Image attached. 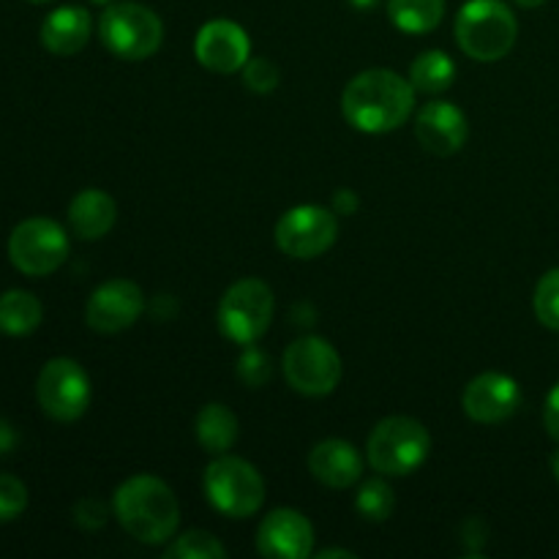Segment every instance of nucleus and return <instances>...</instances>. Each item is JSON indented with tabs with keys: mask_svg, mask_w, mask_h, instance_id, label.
<instances>
[{
	"mask_svg": "<svg viewBox=\"0 0 559 559\" xmlns=\"http://www.w3.org/2000/svg\"><path fill=\"white\" fill-rule=\"evenodd\" d=\"M415 107V87L391 69L355 74L342 93V115L364 134H388L402 129Z\"/></svg>",
	"mask_w": 559,
	"mask_h": 559,
	"instance_id": "nucleus-1",
	"label": "nucleus"
},
{
	"mask_svg": "<svg viewBox=\"0 0 559 559\" xmlns=\"http://www.w3.org/2000/svg\"><path fill=\"white\" fill-rule=\"evenodd\" d=\"M112 511L120 527L145 546L169 544L178 533V497L156 475H134L123 480L112 497Z\"/></svg>",
	"mask_w": 559,
	"mask_h": 559,
	"instance_id": "nucleus-2",
	"label": "nucleus"
},
{
	"mask_svg": "<svg viewBox=\"0 0 559 559\" xmlns=\"http://www.w3.org/2000/svg\"><path fill=\"white\" fill-rule=\"evenodd\" d=\"M516 14L502 0H467L456 16L459 47L478 63L506 58L516 44Z\"/></svg>",
	"mask_w": 559,
	"mask_h": 559,
	"instance_id": "nucleus-3",
	"label": "nucleus"
},
{
	"mask_svg": "<svg viewBox=\"0 0 559 559\" xmlns=\"http://www.w3.org/2000/svg\"><path fill=\"white\" fill-rule=\"evenodd\" d=\"M431 453V435L420 420L409 415H391L371 429L366 456L374 473L404 478L415 473Z\"/></svg>",
	"mask_w": 559,
	"mask_h": 559,
	"instance_id": "nucleus-4",
	"label": "nucleus"
},
{
	"mask_svg": "<svg viewBox=\"0 0 559 559\" xmlns=\"http://www.w3.org/2000/svg\"><path fill=\"white\" fill-rule=\"evenodd\" d=\"M202 486H205L207 502L229 519L254 516L265 502V480L260 469L229 453H222L207 464Z\"/></svg>",
	"mask_w": 559,
	"mask_h": 559,
	"instance_id": "nucleus-5",
	"label": "nucleus"
},
{
	"mask_svg": "<svg viewBox=\"0 0 559 559\" xmlns=\"http://www.w3.org/2000/svg\"><path fill=\"white\" fill-rule=\"evenodd\" d=\"M102 44L120 60H147L164 41V25L153 9L142 3H112L98 20Z\"/></svg>",
	"mask_w": 559,
	"mask_h": 559,
	"instance_id": "nucleus-6",
	"label": "nucleus"
},
{
	"mask_svg": "<svg viewBox=\"0 0 559 559\" xmlns=\"http://www.w3.org/2000/svg\"><path fill=\"white\" fill-rule=\"evenodd\" d=\"M273 311H276L273 289L260 278H240L218 300L216 325L224 338L246 347L265 336Z\"/></svg>",
	"mask_w": 559,
	"mask_h": 559,
	"instance_id": "nucleus-7",
	"label": "nucleus"
},
{
	"mask_svg": "<svg viewBox=\"0 0 559 559\" xmlns=\"http://www.w3.org/2000/svg\"><path fill=\"white\" fill-rule=\"evenodd\" d=\"M66 257H69V235L52 218L33 216L11 229L9 260L25 276H49L63 265Z\"/></svg>",
	"mask_w": 559,
	"mask_h": 559,
	"instance_id": "nucleus-8",
	"label": "nucleus"
},
{
	"mask_svg": "<svg viewBox=\"0 0 559 559\" xmlns=\"http://www.w3.org/2000/svg\"><path fill=\"white\" fill-rule=\"evenodd\" d=\"M284 377H287L289 388L304 396H328L336 391L342 382L344 366L342 355L336 353L331 342L320 336H304L295 338L287 349H284L282 360Z\"/></svg>",
	"mask_w": 559,
	"mask_h": 559,
	"instance_id": "nucleus-9",
	"label": "nucleus"
},
{
	"mask_svg": "<svg viewBox=\"0 0 559 559\" xmlns=\"http://www.w3.org/2000/svg\"><path fill=\"white\" fill-rule=\"evenodd\" d=\"M36 399L47 418L58 424L80 420L91 404V377L74 358H52L38 371Z\"/></svg>",
	"mask_w": 559,
	"mask_h": 559,
	"instance_id": "nucleus-10",
	"label": "nucleus"
},
{
	"mask_svg": "<svg viewBox=\"0 0 559 559\" xmlns=\"http://www.w3.org/2000/svg\"><path fill=\"white\" fill-rule=\"evenodd\" d=\"M276 246L293 260H317L338 238V222L333 211L322 205H295L276 222Z\"/></svg>",
	"mask_w": 559,
	"mask_h": 559,
	"instance_id": "nucleus-11",
	"label": "nucleus"
},
{
	"mask_svg": "<svg viewBox=\"0 0 559 559\" xmlns=\"http://www.w3.org/2000/svg\"><path fill=\"white\" fill-rule=\"evenodd\" d=\"M142 311H145V293L140 289V284L129 282V278H112L93 289L85 306V322L91 331L112 336V333L134 325Z\"/></svg>",
	"mask_w": 559,
	"mask_h": 559,
	"instance_id": "nucleus-12",
	"label": "nucleus"
},
{
	"mask_svg": "<svg viewBox=\"0 0 559 559\" xmlns=\"http://www.w3.org/2000/svg\"><path fill=\"white\" fill-rule=\"evenodd\" d=\"M194 58L213 74H235L251 58L249 33L233 20H211L194 38Z\"/></svg>",
	"mask_w": 559,
	"mask_h": 559,
	"instance_id": "nucleus-13",
	"label": "nucleus"
},
{
	"mask_svg": "<svg viewBox=\"0 0 559 559\" xmlns=\"http://www.w3.org/2000/svg\"><path fill=\"white\" fill-rule=\"evenodd\" d=\"M462 404L469 420L495 426L516 415V409L522 407V388L502 371H484L464 388Z\"/></svg>",
	"mask_w": 559,
	"mask_h": 559,
	"instance_id": "nucleus-14",
	"label": "nucleus"
},
{
	"mask_svg": "<svg viewBox=\"0 0 559 559\" xmlns=\"http://www.w3.org/2000/svg\"><path fill=\"white\" fill-rule=\"evenodd\" d=\"M257 551L267 559L311 557L314 555V527L295 508H278L260 522Z\"/></svg>",
	"mask_w": 559,
	"mask_h": 559,
	"instance_id": "nucleus-15",
	"label": "nucleus"
},
{
	"mask_svg": "<svg viewBox=\"0 0 559 559\" xmlns=\"http://www.w3.org/2000/svg\"><path fill=\"white\" fill-rule=\"evenodd\" d=\"M415 136L424 151L435 156H453L467 145V115L451 102H429L415 118Z\"/></svg>",
	"mask_w": 559,
	"mask_h": 559,
	"instance_id": "nucleus-16",
	"label": "nucleus"
},
{
	"mask_svg": "<svg viewBox=\"0 0 559 559\" xmlns=\"http://www.w3.org/2000/svg\"><path fill=\"white\" fill-rule=\"evenodd\" d=\"M309 469L328 489H349L364 475V456L347 440H322L311 448Z\"/></svg>",
	"mask_w": 559,
	"mask_h": 559,
	"instance_id": "nucleus-17",
	"label": "nucleus"
},
{
	"mask_svg": "<svg viewBox=\"0 0 559 559\" xmlns=\"http://www.w3.org/2000/svg\"><path fill=\"white\" fill-rule=\"evenodd\" d=\"M91 31V14L82 5H60L41 22V44L58 58H71L87 47Z\"/></svg>",
	"mask_w": 559,
	"mask_h": 559,
	"instance_id": "nucleus-18",
	"label": "nucleus"
},
{
	"mask_svg": "<svg viewBox=\"0 0 559 559\" xmlns=\"http://www.w3.org/2000/svg\"><path fill=\"white\" fill-rule=\"evenodd\" d=\"M118 205L102 189H82L69 205V227L76 238L98 240L115 227Z\"/></svg>",
	"mask_w": 559,
	"mask_h": 559,
	"instance_id": "nucleus-19",
	"label": "nucleus"
},
{
	"mask_svg": "<svg viewBox=\"0 0 559 559\" xmlns=\"http://www.w3.org/2000/svg\"><path fill=\"white\" fill-rule=\"evenodd\" d=\"M194 435L197 442H200L207 453H213V456L229 453L240 435L238 415L222 402L205 404L194 418Z\"/></svg>",
	"mask_w": 559,
	"mask_h": 559,
	"instance_id": "nucleus-20",
	"label": "nucleus"
},
{
	"mask_svg": "<svg viewBox=\"0 0 559 559\" xmlns=\"http://www.w3.org/2000/svg\"><path fill=\"white\" fill-rule=\"evenodd\" d=\"M44 320V306L27 289H9L0 295V333L5 336H27Z\"/></svg>",
	"mask_w": 559,
	"mask_h": 559,
	"instance_id": "nucleus-21",
	"label": "nucleus"
},
{
	"mask_svg": "<svg viewBox=\"0 0 559 559\" xmlns=\"http://www.w3.org/2000/svg\"><path fill=\"white\" fill-rule=\"evenodd\" d=\"M409 85L426 96H437V93L448 91L456 80V63L442 49H426L409 66Z\"/></svg>",
	"mask_w": 559,
	"mask_h": 559,
	"instance_id": "nucleus-22",
	"label": "nucleus"
},
{
	"mask_svg": "<svg viewBox=\"0 0 559 559\" xmlns=\"http://www.w3.org/2000/svg\"><path fill=\"white\" fill-rule=\"evenodd\" d=\"M388 16L409 36L431 33L445 16V0H388Z\"/></svg>",
	"mask_w": 559,
	"mask_h": 559,
	"instance_id": "nucleus-23",
	"label": "nucleus"
},
{
	"mask_svg": "<svg viewBox=\"0 0 559 559\" xmlns=\"http://www.w3.org/2000/svg\"><path fill=\"white\" fill-rule=\"evenodd\" d=\"M167 559H224L227 549H224L222 540L216 535L205 533V530H189L180 538H175L173 544L164 549Z\"/></svg>",
	"mask_w": 559,
	"mask_h": 559,
	"instance_id": "nucleus-24",
	"label": "nucleus"
},
{
	"mask_svg": "<svg viewBox=\"0 0 559 559\" xmlns=\"http://www.w3.org/2000/svg\"><path fill=\"white\" fill-rule=\"evenodd\" d=\"M393 506H396V497L382 478L366 480L358 491V500H355V508L366 522H385V519H391Z\"/></svg>",
	"mask_w": 559,
	"mask_h": 559,
	"instance_id": "nucleus-25",
	"label": "nucleus"
},
{
	"mask_svg": "<svg viewBox=\"0 0 559 559\" xmlns=\"http://www.w3.org/2000/svg\"><path fill=\"white\" fill-rule=\"evenodd\" d=\"M533 306L540 325H546L549 331H559V267L540 278L538 287H535Z\"/></svg>",
	"mask_w": 559,
	"mask_h": 559,
	"instance_id": "nucleus-26",
	"label": "nucleus"
},
{
	"mask_svg": "<svg viewBox=\"0 0 559 559\" xmlns=\"http://www.w3.org/2000/svg\"><path fill=\"white\" fill-rule=\"evenodd\" d=\"M235 374L243 385L249 388H262L271 382L273 377V364L267 358V353L257 349L254 344H246L243 355L238 358V366H235Z\"/></svg>",
	"mask_w": 559,
	"mask_h": 559,
	"instance_id": "nucleus-27",
	"label": "nucleus"
},
{
	"mask_svg": "<svg viewBox=\"0 0 559 559\" xmlns=\"http://www.w3.org/2000/svg\"><path fill=\"white\" fill-rule=\"evenodd\" d=\"M27 489L14 475L0 473V522H14L25 513Z\"/></svg>",
	"mask_w": 559,
	"mask_h": 559,
	"instance_id": "nucleus-28",
	"label": "nucleus"
},
{
	"mask_svg": "<svg viewBox=\"0 0 559 559\" xmlns=\"http://www.w3.org/2000/svg\"><path fill=\"white\" fill-rule=\"evenodd\" d=\"M243 82L249 91L271 93L282 82V71L271 58H249V63L243 66Z\"/></svg>",
	"mask_w": 559,
	"mask_h": 559,
	"instance_id": "nucleus-29",
	"label": "nucleus"
},
{
	"mask_svg": "<svg viewBox=\"0 0 559 559\" xmlns=\"http://www.w3.org/2000/svg\"><path fill=\"white\" fill-rule=\"evenodd\" d=\"M74 516L85 530H98L104 522H107V508H104L98 500H93V497H85V500L76 502Z\"/></svg>",
	"mask_w": 559,
	"mask_h": 559,
	"instance_id": "nucleus-30",
	"label": "nucleus"
},
{
	"mask_svg": "<svg viewBox=\"0 0 559 559\" xmlns=\"http://www.w3.org/2000/svg\"><path fill=\"white\" fill-rule=\"evenodd\" d=\"M544 426L549 431L551 440L559 442V382L549 391L546 396V407H544Z\"/></svg>",
	"mask_w": 559,
	"mask_h": 559,
	"instance_id": "nucleus-31",
	"label": "nucleus"
},
{
	"mask_svg": "<svg viewBox=\"0 0 559 559\" xmlns=\"http://www.w3.org/2000/svg\"><path fill=\"white\" fill-rule=\"evenodd\" d=\"M333 211L355 213L358 211V197H355L349 189H342L336 197H333Z\"/></svg>",
	"mask_w": 559,
	"mask_h": 559,
	"instance_id": "nucleus-32",
	"label": "nucleus"
},
{
	"mask_svg": "<svg viewBox=\"0 0 559 559\" xmlns=\"http://www.w3.org/2000/svg\"><path fill=\"white\" fill-rule=\"evenodd\" d=\"M14 445H16L14 426L5 424V420H0V456H3V453L14 451Z\"/></svg>",
	"mask_w": 559,
	"mask_h": 559,
	"instance_id": "nucleus-33",
	"label": "nucleus"
},
{
	"mask_svg": "<svg viewBox=\"0 0 559 559\" xmlns=\"http://www.w3.org/2000/svg\"><path fill=\"white\" fill-rule=\"evenodd\" d=\"M317 559H333V557H342V559H355L358 555H355V551H349V549H322V551H317L314 555Z\"/></svg>",
	"mask_w": 559,
	"mask_h": 559,
	"instance_id": "nucleus-34",
	"label": "nucleus"
},
{
	"mask_svg": "<svg viewBox=\"0 0 559 559\" xmlns=\"http://www.w3.org/2000/svg\"><path fill=\"white\" fill-rule=\"evenodd\" d=\"M513 3H519L522 9H538V5H544L546 0H513Z\"/></svg>",
	"mask_w": 559,
	"mask_h": 559,
	"instance_id": "nucleus-35",
	"label": "nucleus"
},
{
	"mask_svg": "<svg viewBox=\"0 0 559 559\" xmlns=\"http://www.w3.org/2000/svg\"><path fill=\"white\" fill-rule=\"evenodd\" d=\"M551 473H555V478L559 480V451H555V456H551Z\"/></svg>",
	"mask_w": 559,
	"mask_h": 559,
	"instance_id": "nucleus-36",
	"label": "nucleus"
},
{
	"mask_svg": "<svg viewBox=\"0 0 559 559\" xmlns=\"http://www.w3.org/2000/svg\"><path fill=\"white\" fill-rule=\"evenodd\" d=\"M355 5H358V9H371V5L377 3V0H353Z\"/></svg>",
	"mask_w": 559,
	"mask_h": 559,
	"instance_id": "nucleus-37",
	"label": "nucleus"
},
{
	"mask_svg": "<svg viewBox=\"0 0 559 559\" xmlns=\"http://www.w3.org/2000/svg\"><path fill=\"white\" fill-rule=\"evenodd\" d=\"M91 3H98V5H107V3H112V0H91Z\"/></svg>",
	"mask_w": 559,
	"mask_h": 559,
	"instance_id": "nucleus-38",
	"label": "nucleus"
},
{
	"mask_svg": "<svg viewBox=\"0 0 559 559\" xmlns=\"http://www.w3.org/2000/svg\"><path fill=\"white\" fill-rule=\"evenodd\" d=\"M31 3H49V0H31Z\"/></svg>",
	"mask_w": 559,
	"mask_h": 559,
	"instance_id": "nucleus-39",
	"label": "nucleus"
}]
</instances>
